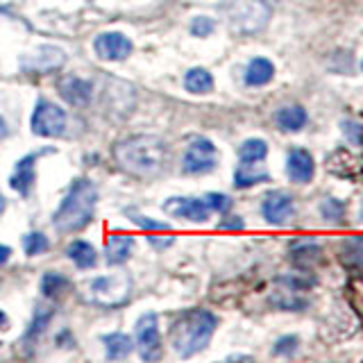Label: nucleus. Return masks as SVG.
I'll return each mask as SVG.
<instances>
[{
	"label": "nucleus",
	"mask_w": 363,
	"mask_h": 363,
	"mask_svg": "<svg viewBox=\"0 0 363 363\" xmlns=\"http://www.w3.org/2000/svg\"><path fill=\"white\" fill-rule=\"evenodd\" d=\"M116 164L134 177H155L166 168L168 145L152 134H134L113 145Z\"/></svg>",
	"instance_id": "obj_1"
},
{
	"label": "nucleus",
	"mask_w": 363,
	"mask_h": 363,
	"mask_svg": "<svg viewBox=\"0 0 363 363\" xmlns=\"http://www.w3.org/2000/svg\"><path fill=\"white\" fill-rule=\"evenodd\" d=\"M218 329V318L209 309H186L175 315V320L170 323L168 340L170 347L177 357L191 359L200 354L202 350H207L211 338Z\"/></svg>",
	"instance_id": "obj_2"
},
{
	"label": "nucleus",
	"mask_w": 363,
	"mask_h": 363,
	"mask_svg": "<svg viewBox=\"0 0 363 363\" xmlns=\"http://www.w3.org/2000/svg\"><path fill=\"white\" fill-rule=\"evenodd\" d=\"M98 204V189L91 179L77 177L68 186L64 200L52 213V225L60 234H77L94 220Z\"/></svg>",
	"instance_id": "obj_3"
},
{
	"label": "nucleus",
	"mask_w": 363,
	"mask_h": 363,
	"mask_svg": "<svg viewBox=\"0 0 363 363\" xmlns=\"http://www.w3.org/2000/svg\"><path fill=\"white\" fill-rule=\"evenodd\" d=\"M223 14L230 28L238 37L261 32L270 21L272 9L268 0H225Z\"/></svg>",
	"instance_id": "obj_4"
},
{
	"label": "nucleus",
	"mask_w": 363,
	"mask_h": 363,
	"mask_svg": "<svg viewBox=\"0 0 363 363\" xmlns=\"http://www.w3.org/2000/svg\"><path fill=\"white\" fill-rule=\"evenodd\" d=\"M132 279L128 272H116V275H100L84 281L82 298L89 304H96L100 309H118L130 300Z\"/></svg>",
	"instance_id": "obj_5"
},
{
	"label": "nucleus",
	"mask_w": 363,
	"mask_h": 363,
	"mask_svg": "<svg viewBox=\"0 0 363 363\" xmlns=\"http://www.w3.org/2000/svg\"><path fill=\"white\" fill-rule=\"evenodd\" d=\"M218 147L207 136H193L189 141L184 157H182V170L186 175H204L218 166Z\"/></svg>",
	"instance_id": "obj_6"
},
{
	"label": "nucleus",
	"mask_w": 363,
	"mask_h": 363,
	"mask_svg": "<svg viewBox=\"0 0 363 363\" xmlns=\"http://www.w3.org/2000/svg\"><path fill=\"white\" fill-rule=\"evenodd\" d=\"M66 109L62 105H57L52 100H39L32 111L30 128L37 136H43V139H57V136L66 132Z\"/></svg>",
	"instance_id": "obj_7"
},
{
	"label": "nucleus",
	"mask_w": 363,
	"mask_h": 363,
	"mask_svg": "<svg viewBox=\"0 0 363 363\" xmlns=\"http://www.w3.org/2000/svg\"><path fill=\"white\" fill-rule=\"evenodd\" d=\"M134 347L139 350V357L143 361L162 359V332H159V315L155 311H145L139 315L134 325Z\"/></svg>",
	"instance_id": "obj_8"
},
{
	"label": "nucleus",
	"mask_w": 363,
	"mask_h": 363,
	"mask_svg": "<svg viewBox=\"0 0 363 363\" xmlns=\"http://www.w3.org/2000/svg\"><path fill=\"white\" fill-rule=\"evenodd\" d=\"M295 213V200L286 191H268L261 200V216L272 227L286 225L289 218Z\"/></svg>",
	"instance_id": "obj_9"
},
{
	"label": "nucleus",
	"mask_w": 363,
	"mask_h": 363,
	"mask_svg": "<svg viewBox=\"0 0 363 363\" xmlns=\"http://www.w3.org/2000/svg\"><path fill=\"white\" fill-rule=\"evenodd\" d=\"M94 50L105 62H125L134 50V43L123 32H102L94 41Z\"/></svg>",
	"instance_id": "obj_10"
},
{
	"label": "nucleus",
	"mask_w": 363,
	"mask_h": 363,
	"mask_svg": "<svg viewBox=\"0 0 363 363\" xmlns=\"http://www.w3.org/2000/svg\"><path fill=\"white\" fill-rule=\"evenodd\" d=\"M164 211L175 218H184L191 223H207L211 209L204 198H168L164 202Z\"/></svg>",
	"instance_id": "obj_11"
},
{
	"label": "nucleus",
	"mask_w": 363,
	"mask_h": 363,
	"mask_svg": "<svg viewBox=\"0 0 363 363\" xmlns=\"http://www.w3.org/2000/svg\"><path fill=\"white\" fill-rule=\"evenodd\" d=\"M315 175V162L309 150L293 147L286 155V177L293 184H309Z\"/></svg>",
	"instance_id": "obj_12"
},
{
	"label": "nucleus",
	"mask_w": 363,
	"mask_h": 363,
	"mask_svg": "<svg viewBox=\"0 0 363 363\" xmlns=\"http://www.w3.org/2000/svg\"><path fill=\"white\" fill-rule=\"evenodd\" d=\"M60 96L71 107H86L91 102V98H94V84L84 77L68 75L60 82Z\"/></svg>",
	"instance_id": "obj_13"
},
{
	"label": "nucleus",
	"mask_w": 363,
	"mask_h": 363,
	"mask_svg": "<svg viewBox=\"0 0 363 363\" xmlns=\"http://www.w3.org/2000/svg\"><path fill=\"white\" fill-rule=\"evenodd\" d=\"M41 152H30L26 157H21L16 166H14V173L9 175V186L14 189L21 196H28L34 179H37V159H39Z\"/></svg>",
	"instance_id": "obj_14"
},
{
	"label": "nucleus",
	"mask_w": 363,
	"mask_h": 363,
	"mask_svg": "<svg viewBox=\"0 0 363 363\" xmlns=\"http://www.w3.org/2000/svg\"><path fill=\"white\" fill-rule=\"evenodd\" d=\"M338 259L352 275L363 279V236H345L338 243Z\"/></svg>",
	"instance_id": "obj_15"
},
{
	"label": "nucleus",
	"mask_w": 363,
	"mask_h": 363,
	"mask_svg": "<svg viewBox=\"0 0 363 363\" xmlns=\"http://www.w3.org/2000/svg\"><path fill=\"white\" fill-rule=\"evenodd\" d=\"M134 245H136L134 236L121 234V232H111L107 236V243H105V261H107L109 266H123V264H128L130 257H132Z\"/></svg>",
	"instance_id": "obj_16"
},
{
	"label": "nucleus",
	"mask_w": 363,
	"mask_h": 363,
	"mask_svg": "<svg viewBox=\"0 0 363 363\" xmlns=\"http://www.w3.org/2000/svg\"><path fill=\"white\" fill-rule=\"evenodd\" d=\"M66 60L64 50L55 48V45H41L37 48L30 60L26 64H30V71H37V73H48V71H55V68H60Z\"/></svg>",
	"instance_id": "obj_17"
},
{
	"label": "nucleus",
	"mask_w": 363,
	"mask_h": 363,
	"mask_svg": "<svg viewBox=\"0 0 363 363\" xmlns=\"http://www.w3.org/2000/svg\"><path fill=\"white\" fill-rule=\"evenodd\" d=\"M66 257L71 259L79 270H91V268H96V264H98L96 247L91 245L89 241H84V238H75L73 243H68L66 245Z\"/></svg>",
	"instance_id": "obj_18"
},
{
	"label": "nucleus",
	"mask_w": 363,
	"mask_h": 363,
	"mask_svg": "<svg viewBox=\"0 0 363 363\" xmlns=\"http://www.w3.org/2000/svg\"><path fill=\"white\" fill-rule=\"evenodd\" d=\"M272 77H275V64L266 57H255V60H250L243 79L247 86H266L272 82Z\"/></svg>",
	"instance_id": "obj_19"
},
{
	"label": "nucleus",
	"mask_w": 363,
	"mask_h": 363,
	"mask_svg": "<svg viewBox=\"0 0 363 363\" xmlns=\"http://www.w3.org/2000/svg\"><path fill=\"white\" fill-rule=\"evenodd\" d=\"M306 121H309V113L302 105H286L275 111V123L281 132H300Z\"/></svg>",
	"instance_id": "obj_20"
},
{
	"label": "nucleus",
	"mask_w": 363,
	"mask_h": 363,
	"mask_svg": "<svg viewBox=\"0 0 363 363\" xmlns=\"http://www.w3.org/2000/svg\"><path fill=\"white\" fill-rule=\"evenodd\" d=\"M264 182H270V173L264 168H259V164L241 162L234 170V186L236 189H250V186L264 184Z\"/></svg>",
	"instance_id": "obj_21"
},
{
	"label": "nucleus",
	"mask_w": 363,
	"mask_h": 363,
	"mask_svg": "<svg viewBox=\"0 0 363 363\" xmlns=\"http://www.w3.org/2000/svg\"><path fill=\"white\" fill-rule=\"evenodd\" d=\"M102 345H105V352H107V359L109 361H121V359H128L134 350V340L123 334V332H111V334H105L100 338Z\"/></svg>",
	"instance_id": "obj_22"
},
{
	"label": "nucleus",
	"mask_w": 363,
	"mask_h": 363,
	"mask_svg": "<svg viewBox=\"0 0 363 363\" xmlns=\"http://www.w3.org/2000/svg\"><path fill=\"white\" fill-rule=\"evenodd\" d=\"M184 89L189 94L196 96H207L213 91V75L202 66H193L184 75Z\"/></svg>",
	"instance_id": "obj_23"
},
{
	"label": "nucleus",
	"mask_w": 363,
	"mask_h": 363,
	"mask_svg": "<svg viewBox=\"0 0 363 363\" xmlns=\"http://www.w3.org/2000/svg\"><path fill=\"white\" fill-rule=\"evenodd\" d=\"M291 261L302 270H311L323 261V247L318 243H298L291 247Z\"/></svg>",
	"instance_id": "obj_24"
},
{
	"label": "nucleus",
	"mask_w": 363,
	"mask_h": 363,
	"mask_svg": "<svg viewBox=\"0 0 363 363\" xmlns=\"http://www.w3.org/2000/svg\"><path fill=\"white\" fill-rule=\"evenodd\" d=\"M52 315H55V309L48 304H37V309H34V313H32V323H30V327H28V332H26V336H23V343H34L41 334H43V329L48 327V323L52 320Z\"/></svg>",
	"instance_id": "obj_25"
},
{
	"label": "nucleus",
	"mask_w": 363,
	"mask_h": 363,
	"mask_svg": "<svg viewBox=\"0 0 363 363\" xmlns=\"http://www.w3.org/2000/svg\"><path fill=\"white\" fill-rule=\"evenodd\" d=\"M68 289H71V279L57 270H48L41 277V293H43V298H48V300L60 298V295Z\"/></svg>",
	"instance_id": "obj_26"
},
{
	"label": "nucleus",
	"mask_w": 363,
	"mask_h": 363,
	"mask_svg": "<svg viewBox=\"0 0 363 363\" xmlns=\"http://www.w3.org/2000/svg\"><path fill=\"white\" fill-rule=\"evenodd\" d=\"M268 157V143L264 139H245L238 145V159L245 164H261Z\"/></svg>",
	"instance_id": "obj_27"
},
{
	"label": "nucleus",
	"mask_w": 363,
	"mask_h": 363,
	"mask_svg": "<svg viewBox=\"0 0 363 363\" xmlns=\"http://www.w3.org/2000/svg\"><path fill=\"white\" fill-rule=\"evenodd\" d=\"M50 250V238L43 232H28L23 236V252L28 257H39Z\"/></svg>",
	"instance_id": "obj_28"
},
{
	"label": "nucleus",
	"mask_w": 363,
	"mask_h": 363,
	"mask_svg": "<svg viewBox=\"0 0 363 363\" xmlns=\"http://www.w3.org/2000/svg\"><path fill=\"white\" fill-rule=\"evenodd\" d=\"M130 218L132 223L139 227V230L152 234V232H170V223H164V220H157V218H150V216L145 213H139V211H130Z\"/></svg>",
	"instance_id": "obj_29"
},
{
	"label": "nucleus",
	"mask_w": 363,
	"mask_h": 363,
	"mask_svg": "<svg viewBox=\"0 0 363 363\" xmlns=\"http://www.w3.org/2000/svg\"><path fill=\"white\" fill-rule=\"evenodd\" d=\"M320 216L327 220V223H334V225H340L345 216V202L343 200H336V198H325L320 202Z\"/></svg>",
	"instance_id": "obj_30"
},
{
	"label": "nucleus",
	"mask_w": 363,
	"mask_h": 363,
	"mask_svg": "<svg viewBox=\"0 0 363 363\" xmlns=\"http://www.w3.org/2000/svg\"><path fill=\"white\" fill-rule=\"evenodd\" d=\"M298 350H300V338L295 334H286V336H279L275 340V345H272V354L291 359V357L298 354Z\"/></svg>",
	"instance_id": "obj_31"
},
{
	"label": "nucleus",
	"mask_w": 363,
	"mask_h": 363,
	"mask_svg": "<svg viewBox=\"0 0 363 363\" xmlns=\"http://www.w3.org/2000/svg\"><path fill=\"white\" fill-rule=\"evenodd\" d=\"M213 30H216V21L209 16H193L189 23V32L198 39H207L209 34H213Z\"/></svg>",
	"instance_id": "obj_32"
},
{
	"label": "nucleus",
	"mask_w": 363,
	"mask_h": 363,
	"mask_svg": "<svg viewBox=\"0 0 363 363\" xmlns=\"http://www.w3.org/2000/svg\"><path fill=\"white\" fill-rule=\"evenodd\" d=\"M204 202H207V207L216 213H227L234 204V200L227 196V193H216V191L207 193V196H204Z\"/></svg>",
	"instance_id": "obj_33"
},
{
	"label": "nucleus",
	"mask_w": 363,
	"mask_h": 363,
	"mask_svg": "<svg viewBox=\"0 0 363 363\" xmlns=\"http://www.w3.org/2000/svg\"><path fill=\"white\" fill-rule=\"evenodd\" d=\"M340 130L347 136V141L352 145H363V123L357 121H343L340 123Z\"/></svg>",
	"instance_id": "obj_34"
},
{
	"label": "nucleus",
	"mask_w": 363,
	"mask_h": 363,
	"mask_svg": "<svg viewBox=\"0 0 363 363\" xmlns=\"http://www.w3.org/2000/svg\"><path fill=\"white\" fill-rule=\"evenodd\" d=\"M150 247H155L157 252H162V250H168L170 245L175 243V236H157V232H152L150 236H145Z\"/></svg>",
	"instance_id": "obj_35"
},
{
	"label": "nucleus",
	"mask_w": 363,
	"mask_h": 363,
	"mask_svg": "<svg viewBox=\"0 0 363 363\" xmlns=\"http://www.w3.org/2000/svg\"><path fill=\"white\" fill-rule=\"evenodd\" d=\"M220 230H230V232H241L245 230V220L241 216H225V218L218 223Z\"/></svg>",
	"instance_id": "obj_36"
},
{
	"label": "nucleus",
	"mask_w": 363,
	"mask_h": 363,
	"mask_svg": "<svg viewBox=\"0 0 363 363\" xmlns=\"http://www.w3.org/2000/svg\"><path fill=\"white\" fill-rule=\"evenodd\" d=\"M9 259H11V247H7V245L0 243V266H5Z\"/></svg>",
	"instance_id": "obj_37"
},
{
	"label": "nucleus",
	"mask_w": 363,
	"mask_h": 363,
	"mask_svg": "<svg viewBox=\"0 0 363 363\" xmlns=\"http://www.w3.org/2000/svg\"><path fill=\"white\" fill-rule=\"evenodd\" d=\"M9 329V315L5 313V309H0V332H7Z\"/></svg>",
	"instance_id": "obj_38"
},
{
	"label": "nucleus",
	"mask_w": 363,
	"mask_h": 363,
	"mask_svg": "<svg viewBox=\"0 0 363 363\" xmlns=\"http://www.w3.org/2000/svg\"><path fill=\"white\" fill-rule=\"evenodd\" d=\"M227 361H252V357H250V354H230V357H227Z\"/></svg>",
	"instance_id": "obj_39"
},
{
	"label": "nucleus",
	"mask_w": 363,
	"mask_h": 363,
	"mask_svg": "<svg viewBox=\"0 0 363 363\" xmlns=\"http://www.w3.org/2000/svg\"><path fill=\"white\" fill-rule=\"evenodd\" d=\"M7 134V121L3 118V113H0V136Z\"/></svg>",
	"instance_id": "obj_40"
},
{
	"label": "nucleus",
	"mask_w": 363,
	"mask_h": 363,
	"mask_svg": "<svg viewBox=\"0 0 363 363\" xmlns=\"http://www.w3.org/2000/svg\"><path fill=\"white\" fill-rule=\"evenodd\" d=\"M5 209H7V200H5V196H3V191H0V216L5 213Z\"/></svg>",
	"instance_id": "obj_41"
},
{
	"label": "nucleus",
	"mask_w": 363,
	"mask_h": 363,
	"mask_svg": "<svg viewBox=\"0 0 363 363\" xmlns=\"http://www.w3.org/2000/svg\"><path fill=\"white\" fill-rule=\"evenodd\" d=\"M361 218H363V204H361Z\"/></svg>",
	"instance_id": "obj_42"
},
{
	"label": "nucleus",
	"mask_w": 363,
	"mask_h": 363,
	"mask_svg": "<svg viewBox=\"0 0 363 363\" xmlns=\"http://www.w3.org/2000/svg\"><path fill=\"white\" fill-rule=\"evenodd\" d=\"M361 71H363V60H361Z\"/></svg>",
	"instance_id": "obj_43"
},
{
	"label": "nucleus",
	"mask_w": 363,
	"mask_h": 363,
	"mask_svg": "<svg viewBox=\"0 0 363 363\" xmlns=\"http://www.w3.org/2000/svg\"><path fill=\"white\" fill-rule=\"evenodd\" d=\"M0 345H3V343H0Z\"/></svg>",
	"instance_id": "obj_44"
}]
</instances>
